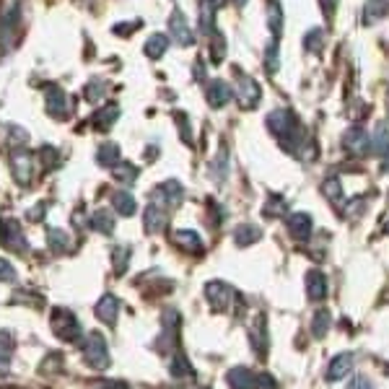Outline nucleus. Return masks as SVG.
Listing matches in <instances>:
<instances>
[{
	"label": "nucleus",
	"mask_w": 389,
	"mask_h": 389,
	"mask_svg": "<svg viewBox=\"0 0 389 389\" xmlns=\"http://www.w3.org/2000/svg\"><path fill=\"white\" fill-rule=\"evenodd\" d=\"M52 332H54V337H60L63 343H78L83 337V327L73 311H68V309H54Z\"/></svg>",
	"instance_id": "obj_1"
},
{
	"label": "nucleus",
	"mask_w": 389,
	"mask_h": 389,
	"mask_svg": "<svg viewBox=\"0 0 389 389\" xmlns=\"http://www.w3.org/2000/svg\"><path fill=\"white\" fill-rule=\"evenodd\" d=\"M83 361L89 363L91 369H109V348L107 340L101 332H89L86 340H83Z\"/></svg>",
	"instance_id": "obj_2"
},
{
	"label": "nucleus",
	"mask_w": 389,
	"mask_h": 389,
	"mask_svg": "<svg viewBox=\"0 0 389 389\" xmlns=\"http://www.w3.org/2000/svg\"><path fill=\"white\" fill-rule=\"evenodd\" d=\"M0 244L10 252H27V236L13 218H0Z\"/></svg>",
	"instance_id": "obj_3"
},
{
	"label": "nucleus",
	"mask_w": 389,
	"mask_h": 389,
	"mask_svg": "<svg viewBox=\"0 0 389 389\" xmlns=\"http://www.w3.org/2000/svg\"><path fill=\"white\" fill-rule=\"evenodd\" d=\"M205 299L216 311H228L231 301H234V288L223 281H210L205 283Z\"/></svg>",
	"instance_id": "obj_4"
},
{
	"label": "nucleus",
	"mask_w": 389,
	"mask_h": 389,
	"mask_svg": "<svg viewBox=\"0 0 389 389\" xmlns=\"http://www.w3.org/2000/svg\"><path fill=\"white\" fill-rule=\"evenodd\" d=\"M10 169H13V179L18 184H31L36 174V159L29 151H16L10 159Z\"/></svg>",
	"instance_id": "obj_5"
},
{
	"label": "nucleus",
	"mask_w": 389,
	"mask_h": 389,
	"mask_svg": "<svg viewBox=\"0 0 389 389\" xmlns=\"http://www.w3.org/2000/svg\"><path fill=\"white\" fill-rule=\"evenodd\" d=\"M267 127H270L272 135H278L283 140L286 135L296 133V130H293V127H296V117H293V112H291V109L278 107L267 115Z\"/></svg>",
	"instance_id": "obj_6"
},
{
	"label": "nucleus",
	"mask_w": 389,
	"mask_h": 389,
	"mask_svg": "<svg viewBox=\"0 0 389 389\" xmlns=\"http://www.w3.org/2000/svg\"><path fill=\"white\" fill-rule=\"evenodd\" d=\"M182 198H184V187H182L177 179L161 182L154 190V203H159L163 208H177L182 203Z\"/></svg>",
	"instance_id": "obj_7"
},
{
	"label": "nucleus",
	"mask_w": 389,
	"mask_h": 389,
	"mask_svg": "<svg viewBox=\"0 0 389 389\" xmlns=\"http://www.w3.org/2000/svg\"><path fill=\"white\" fill-rule=\"evenodd\" d=\"M169 34H172L174 42L182 47H190L192 42H195V34H192L190 24H187V16H184L179 8H174L172 16H169Z\"/></svg>",
	"instance_id": "obj_8"
},
{
	"label": "nucleus",
	"mask_w": 389,
	"mask_h": 389,
	"mask_svg": "<svg viewBox=\"0 0 389 389\" xmlns=\"http://www.w3.org/2000/svg\"><path fill=\"white\" fill-rule=\"evenodd\" d=\"M260 86H257V81L254 78H249V75H239V83H236V99H239V104L244 109H254L257 104H260Z\"/></svg>",
	"instance_id": "obj_9"
},
{
	"label": "nucleus",
	"mask_w": 389,
	"mask_h": 389,
	"mask_svg": "<svg viewBox=\"0 0 389 389\" xmlns=\"http://www.w3.org/2000/svg\"><path fill=\"white\" fill-rule=\"evenodd\" d=\"M249 343H252L254 353L260 355V358H265L267 355V319H265V314H257L254 317V322L249 325Z\"/></svg>",
	"instance_id": "obj_10"
},
{
	"label": "nucleus",
	"mask_w": 389,
	"mask_h": 389,
	"mask_svg": "<svg viewBox=\"0 0 389 389\" xmlns=\"http://www.w3.org/2000/svg\"><path fill=\"white\" fill-rule=\"evenodd\" d=\"M94 311H96V319H99V322H104L107 327H115L119 317V299L117 296H112V293H104V296L96 301Z\"/></svg>",
	"instance_id": "obj_11"
},
{
	"label": "nucleus",
	"mask_w": 389,
	"mask_h": 389,
	"mask_svg": "<svg viewBox=\"0 0 389 389\" xmlns=\"http://www.w3.org/2000/svg\"><path fill=\"white\" fill-rule=\"evenodd\" d=\"M343 145L351 151V154L366 156L369 151H372V135H369L363 127H351L343 138Z\"/></svg>",
	"instance_id": "obj_12"
},
{
	"label": "nucleus",
	"mask_w": 389,
	"mask_h": 389,
	"mask_svg": "<svg viewBox=\"0 0 389 389\" xmlns=\"http://www.w3.org/2000/svg\"><path fill=\"white\" fill-rule=\"evenodd\" d=\"M231 96H234V89L228 86L226 81H221V78H216V81L208 83V89H205V99H208V104L213 109H221L226 107L228 101H231Z\"/></svg>",
	"instance_id": "obj_13"
},
{
	"label": "nucleus",
	"mask_w": 389,
	"mask_h": 389,
	"mask_svg": "<svg viewBox=\"0 0 389 389\" xmlns=\"http://www.w3.org/2000/svg\"><path fill=\"white\" fill-rule=\"evenodd\" d=\"M286 226H288V234L293 236V239L304 242V239H309V236H311L314 221H311V216H309V213L299 210V213H291L288 221H286Z\"/></svg>",
	"instance_id": "obj_14"
},
{
	"label": "nucleus",
	"mask_w": 389,
	"mask_h": 389,
	"mask_svg": "<svg viewBox=\"0 0 389 389\" xmlns=\"http://www.w3.org/2000/svg\"><path fill=\"white\" fill-rule=\"evenodd\" d=\"M143 228L148 234H159L166 228V208L159 205V203H151L143 213Z\"/></svg>",
	"instance_id": "obj_15"
},
{
	"label": "nucleus",
	"mask_w": 389,
	"mask_h": 389,
	"mask_svg": "<svg viewBox=\"0 0 389 389\" xmlns=\"http://www.w3.org/2000/svg\"><path fill=\"white\" fill-rule=\"evenodd\" d=\"M353 353H337L332 361H330V366H327V379L330 381H337L343 379V376H348L351 374V369H353Z\"/></svg>",
	"instance_id": "obj_16"
},
{
	"label": "nucleus",
	"mask_w": 389,
	"mask_h": 389,
	"mask_svg": "<svg viewBox=\"0 0 389 389\" xmlns=\"http://www.w3.org/2000/svg\"><path fill=\"white\" fill-rule=\"evenodd\" d=\"M47 112L57 119L68 117V96L63 89H50L47 91Z\"/></svg>",
	"instance_id": "obj_17"
},
{
	"label": "nucleus",
	"mask_w": 389,
	"mask_h": 389,
	"mask_svg": "<svg viewBox=\"0 0 389 389\" xmlns=\"http://www.w3.org/2000/svg\"><path fill=\"white\" fill-rule=\"evenodd\" d=\"M307 293L311 301H322L327 296V278L322 270L307 272Z\"/></svg>",
	"instance_id": "obj_18"
},
{
	"label": "nucleus",
	"mask_w": 389,
	"mask_h": 389,
	"mask_svg": "<svg viewBox=\"0 0 389 389\" xmlns=\"http://www.w3.org/2000/svg\"><path fill=\"white\" fill-rule=\"evenodd\" d=\"M119 119V107L117 104H107V107L96 109V115H94V127L99 130V133H107L112 130V125Z\"/></svg>",
	"instance_id": "obj_19"
},
{
	"label": "nucleus",
	"mask_w": 389,
	"mask_h": 389,
	"mask_svg": "<svg viewBox=\"0 0 389 389\" xmlns=\"http://www.w3.org/2000/svg\"><path fill=\"white\" fill-rule=\"evenodd\" d=\"M226 381L231 389H254V374L247 366H234L226 374Z\"/></svg>",
	"instance_id": "obj_20"
},
{
	"label": "nucleus",
	"mask_w": 389,
	"mask_h": 389,
	"mask_svg": "<svg viewBox=\"0 0 389 389\" xmlns=\"http://www.w3.org/2000/svg\"><path fill=\"white\" fill-rule=\"evenodd\" d=\"M372 148H374V154L389 159V119H384V122L376 125V130H374V135H372Z\"/></svg>",
	"instance_id": "obj_21"
},
{
	"label": "nucleus",
	"mask_w": 389,
	"mask_h": 389,
	"mask_svg": "<svg viewBox=\"0 0 389 389\" xmlns=\"http://www.w3.org/2000/svg\"><path fill=\"white\" fill-rule=\"evenodd\" d=\"M166 50H169V36H166V34H151V36H148V42L143 45L145 57H151V60H159V57H163V54H166Z\"/></svg>",
	"instance_id": "obj_22"
},
{
	"label": "nucleus",
	"mask_w": 389,
	"mask_h": 389,
	"mask_svg": "<svg viewBox=\"0 0 389 389\" xmlns=\"http://www.w3.org/2000/svg\"><path fill=\"white\" fill-rule=\"evenodd\" d=\"M174 242H177L182 249H187V252H192V254L203 252V239H200L198 231L182 228V231H177V234H174Z\"/></svg>",
	"instance_id": "obj_23"
},
{
	"label": "nucleus",
	"mask_w": 389,
	"mask_h": 389,
	"mask_svg": "<svg viewBox=\"0 0 389 389\" xmlns=\"http://www.w3.org/2000/svg\"><path fill=\"white\" fill-rule=\"evenodd\" d=\"M260 239H263V231H260V226H254V223H242L234 231V242L239 247H249L254 242H260Z\"/></svg>",
	"instance_id": "obj_24"
},
{
	"label": "nucleus",
	"mask_w": 389,
	"mask_h": 389,
	"mask_svg": "<svg viewBox=\"0 0 389 389\" xmlns=\"http://www.w3.org/2000/svg\"><path fill=\"white\" fill-rule=\"evenodd\" d=\"M198 21H200V31L203 34H213V27H216V6L210 0H203L198 10Z\"/></svg>",
	"instance_id": "obj_25"
},
{
	"label": "nucleus",
	"mask_w": 389,
	"mask_h": 389,
	"mask_svg": "<svg viewBox=\"0 0 389 389\" xmlns=\"http://www.w3.org/2000/svg\"><path fill=\"white\" fill-rule=\"evenodd\" d=\"M112 205H115V210H117L119 216H133L138 210V203H135V198L130 195L127 190H119V192H115L112 195Z\"/></svg>",
	"instance_id": "obj_26"
},
{
	"label": "nucleus",
	"mask_w": 389,
	"mask_h": 389,
	"mask_svg": "<svg viewBox=\"0 0 389 389\" xmlns=\"http://www.w3.org/2000/svg\"><path fill=\"white\" fill-rule=\"evenodd\" d=\"M119 145L117 143H101L96 148V163L99 166H117L119 163Z\"/></svg>",
	"instance_id": "obj_27"
},
{
	"label": "nucleus",
	"mask_w": 389,
	"mask_h": 389,
	"mask_svg": "<svg viewBox=\"0 0 389 389\" xmlns=\"http://www.w3.org/2000/svg\"><path fill=\"white\" fill-rule=\"evenodd\" d=\"M172 376L174 379H195V369H192V363L187 361V355L184 353H177L172 358Z\"/></svg>",
	"instance_id": "obj_28"
},
{
	"label": "nucleus",
	"mask_w": 389,
	"mask_h": 389,
	"mask_svg": "<svg viewBox=\"0 0 389 389\" xmlns=\"http://www.w3.org/2000/svg\"><path fill=\"white\" fill-rule=\"evenodd\" d=\"M91 228H94V231H99V234H112V231H115V216H112V213H109V210H96V213H94V216H91Z\"/></svg>",
	"instance_id": "obj_29"
},
{
	"label": "nucleus",
	"mask_w": 389,
	"mask_h": 389,
	"mask_svg": "<svg viewBox=\"0 0 389 389\" xmlns=\"http://www.w3.org/2000/svg\"><path fill=\"white\" fill-rule=\"evenodd\" d=\"M47 242H50V249L57 254L71 249V236L65 234L63 228H50V231H47Z\"/></svg>",
	"instance_id": "obj_30"
},
{
	"label": "nucleus",
	"mask_w": 389,
	"mask_h": 389,
	"mask_svg": "<svg viewBox=\"0 0 389 389\" xmlns=\"http://www.w3.org/2000/svg\"><path fill=\"white\" fill-rule=\"evenodd\" d=\"M330 325H332V317H330V311H327V309H319L317 314L311 317V335L317 337V340H322V337L327 335Z\"/></svg>",
	"instance_id": "obj_31"
},
{
	"label": "nucleus",
	"mask_w": 389,
	"mask_h": 389,
	"mask_svg": "<svg viewBox=\"0 0 389 389\" xmlns=\"http://www.w3.org/2000/svg\"><path fill=\"white\" fill-rule=\"evenodd\" d=\"M210 174H213V179L216 182H223L228 177V151L226 148H221V154L213 159V163H210Z\"/></svg>",
	"instance_id": "obj_32"
},
{
	"label": "nucleus",
	"mask_w": 389,
	"mask_h": 389,
	"mask_svg": "<svg viewBox=\"0 0 389 389\" xmlns=\"http://www.w3.org/2000/svg\"><path fill=\"white\" fill-rule=\"evenodd\" d=\"M267 24L272 29V36L278 39L281 36V29H283V13H281V6L278 3H270V8H267Z\"/></svg>",
	"instance_id": "obj_33"
},
{
	"label": "nucleus",
	"mask_w": 389,
	"mask_h": 389,
	"mask_svg": "<svg viewBox=\"0 0 389 389\" xmlns=\"http://www.w3.org/2000/svg\"><path fill=\"white\" fill-rule=\"evenodd\" d=\"M112 260H115V272L122 275L127 270V263H130V247H115Z\"/></svg>",
	"instance_id": "obj_34"
},
{
	"label": "nucleus",
	"mask_w": 389,
	"mask_h": 389,
	"mask_svg": "<svg viewBox=\"0 0 389 389\" xmlns=\"http://www.w3.org/2000/svg\"><path fill=\"white\" fill-rule=\"evenodd\" d=\"M115 177H117L119 182H125V184H133V182L138 179V169L133 166V163H117L115 166Z\"/></svg>",
	"instance_id": "obj_35"
},
{
	"label": "nucleus",
	"mask_w": 389,
	"mask_h": 389,
	"mask_svg": "<svg viewBox=\"0 0 389 389\" xmlns=\"http://www.w3.org/2000/svg\"><path fill=\"white\" fill-rule=\"evenodd\" d=\"M10 355H13V337H10V332L0 330V363L6 366L10 361Z\"/></svg>",
	"instance_id": "obj_36"
},
{
	"label": "nucleus",
	"mask_w": 389,
	"mask_h": 389,
	"mask_svg": "<svg viewBox=\"0 0 389 389\" xmlns=\"http://www.w3.org/2000/svg\"><path fill=\"white\" fill-rule=\"evenodd\" d=\"M283 213H286V200L278 198V195H272V198L267 200V205H265V216L275 218V216H283Z\"/></svg>",
	"instance_id": "obj_37"
},
{
	"label": "nucleus",
	"mask_w": 389,
	"mask_h": 389,
	"mask_svg": "<svg viewBox=\"0 0 389 389\" xmlns=\"http://www.w3.org/2000/svg\"><path fill=\"white\" fill-rule=\"evenodd\" d=\"M104 94H107V89H104V81H91L89 91H86V99H89L91 104H96V101L104 99Z\"/></svg>",
	"instance_id": "obj_38"
},
{
	"label": "nucleus",
	"mask_w": 389,
	"mask_h": 389,
	"mask_svg": "<svg viewBox=\"0 0 389 389\" xmlns=\"http://www.w3.org/2000/svg\"><path fill=\"white\" fill-rule=\"evenodd\" d=\"M16 278H18L16 267H13L8 260L0 257V283H16Z\"/></svg>",
	"instance_id": "obj_39"
},
{
	"label": "nucleus",
	"mask_w": 389,
	"mask_h": 389,
	"mask_svg": "<svg viewBox=\"0 0 389 389\" xmlns=\"http://www.w3.org/2000/svg\"><path fill=\"white\" fill-rule=\"evenodd\" d=\"M322 190H325V195H327L330 200H332V203H340V200H343V190H340V179H327Z\"/></svg>",
	"instance_id": "obj_40"
},
{
	"label": "nucleus",
	"mask_w": 389,
	"mask_h": 389,
	"mask_svg": "<svg viewBox=\"0 0 389 389\" xmlns=\"http://www.w3.org/2000/svg\"><path fill=\"white\" fill-rule=\"evenodd\" d=\"M254 389H278V381L270 374H260V376H254Z\"/></svg>",
	"instance_id": "obj_41"
},
{
	"label": "nucleus",
	"mask_w": 389,
	"mask_h": 389,
	"mask_svg": "<svg viewBox=\"0 0 389 389\" xmlns=\"http://www.w3.org/2000/svg\"><path fill=\"white\" fill-rule=\"evenodd\" d=\"M8 140L13 145H21L29 140V133H24V127H8Z\"/></svg>",
	"instance_id": "obj_42"
},
{
	"label": "nucleus",
	"mask_w": 389,
	"mask_h": 389,
	"mask_svg": "<svg viewBox=\"0 0 389 389\" xmlns=\"http://www.w3.org/2000/svg\"><path fill=\"white\" fill-rule=\"evenodd\" d=\"M275 71H278V45L272 39L270 50H267V73H275Z\"/></svg>",
	"instance_id": "obj_43"
},
{
	"label": "nucleus",
	"mask_w": 389,
	"mask_h": 389,
	"mask_svg": "<svg viewBox=\"0 0 389 389\" xmlns=\"http://www.w3.org/2000/svg\"><path fill=\"white\" fill-rule=\"evenodd\" d=\"M319 45H322V31H319V29L309 31L307 34V50H314V52H317Z\"/></svg>",
	"instance_id": "obj_44"
},
{
	"label": "nucleus",
	"mask_w": 389,
	"mask_h": 389,
	"mask_svg": "<svg viewBox=\"0 0 389 389\" xmlns=\"http://www.w3.org/2000/svg\"><path fill=\"white\" fill-rule=\"evenodd\" d=\"M39 159H45V166L50 169L52 163H57V151H54V148H42V151H39Z\"/></svg>",
	"instance_id": "obj_45"
},
{
	"label": "nucleus",
	"mask_w": 389,
	"mask_h": 389,
	"mask_svg": "<svg viewBox=\"0 0 389 389\" xmlns=\"http://www.w3.org/2000/svg\"><path fill=\"white\" fill-rule=\"evenodd\" d=\"M177 122H182V140L184 143H192V133H190V122L184 115H177Z\"/></svg>",
	"instance_id": "obj_46"
},
{
	"label": "nucleus",
	"mask_w": 389,
	"mask_h": 389,
	"mask_svg": "<svg viewBox=\"0 0 389 389\" xmlns=\"http://www.w3.org/2000/svg\"><path fill=\"white\" fill-rule=\"evenodd\" d=\"M348 389H374V387H372V381L366 379V376H361V374H358V376H353V379H351Z\"/></svg>",
	"instance_id": "obj_47"
},
{
	"label": "nucleus",
	"mask_w": 389,
	"mask_h": 389,
	"mask_svg": "<svg viewBox=\"0 0 389 389\" xmlns=\"http://www.w3.org/2000/svg\"><path fill=\"white\" fill-rule=\"evenodd\" d=\"M223 52H226V50H223V36L216 34V42H213V60L221 63V60H223Z\"/></svg>",
	"instance_id": "obj_48"
},
{
	"label": "nucleus",
	"mask_w": 389,
	"mask_h": 389,
	"mask_svg": "<svg viewBox=\"0 0 389 389\" xmlns=\"http://www.w3.org/2000/svg\"><path fill=\"white\" fill-rule=\"evenodd\" d=\"M45 210H47V203H39L36 208H29V218H31V221H42V218H45Z\"/></svg>",
	"instance_id": "obj_49"
},
{
	"label": "nucleus",
	"mask_w": 389,
	"mask_h": 389,
	"mask_svg": "<svg viewBox=\"0 0 389 389\" xmlns=\"http://www.w3.org/2000/svg\"><path fill=\"white\" fill-rule=\"evenodd\" d=\"M319 3H322L325 16H332V13H335V3H337V0H319Z\"/></svg>",
	"instance_id": "obj_50"
},
{
	"label": "nucleus",
	"mask_w": 389,
	"mask_h": 389,
	"mask_svg": "<svg viewBox=\"0 0 389 389\" xmlns=\"http://www.w3.org/2000/svg\"><path fill=\"white\" fill-rule=\"evenodd\" d=\"M99 387L101 389H130L127 384H122V381H101Z\"/></svg>",
	"instance_id": "obj_51"
},
{
	"label": "nucleus",
	"mask_w": 389,
	"mask_h": 389,
	"mask_svg": "<svg viewBox=\"0 0 389 389\" xmlns=\"http://www.w3.org/2000/svg\"><path fill=\"white\" fill-rule=\"evenodd\" d=\"M210 3H213V6H216V8H221V6H223V3H226V0H210Z\"/></svg>",
	"instance_id": "obj_52"
},
{
	"label": "nucleus",
	"mask_w": 389,
	"mask_h": 389,
	"mask_svg": "<svg viewBox=\"0 0 389 389\" xmlns=\"http://www.w3.org/2000/svg\"><path fill=\"white\" fill-rule=\"evenodd\" d=\"M244 3H247V0H236V6H244Z\"/></svg>",
	"instance_id": "obj_53"
},
{
	"label": "nucleus",
	"mask_w": 389,
	"mask_h": 389,
	"mask_svg": "<svg viewBox=\"0 0 389 389\" xmlns=\"http://www.w3.org/2000/svg\"><path fill=\"white\" fill-rule=\"evenodd\" d=\"M387 231H389V223H387Z\"/></svg>",
	"instance_id": "obj_54"
}]
</instances>
